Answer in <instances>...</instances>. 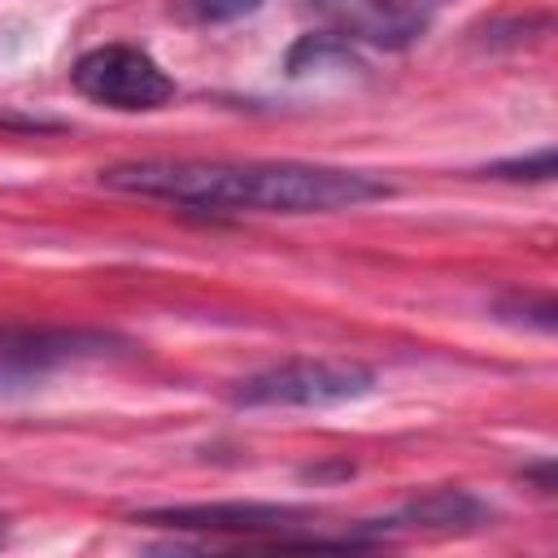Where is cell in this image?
<instances>
[{
    "instance_id": "obj_1",
    "label": "cell",
    "mask_w": 558,
    "mask_h": 558,
    "mask_svg": "<svg viewBox=\"0 0 558 558\" xmlns=\"http://www.w3.org/2000/svg\"><path fill=\"white\" fill-rule=\"evenodd\" d=\"M109 192L153 196L201 214H336L392 196L362 170L310 161H205V157H140L100 170Z\"/></svg>"
},
{
    "instance_id": "obj_2",
    "label": "cell",
    "mask_w": 558,
    "mask_h": 558,
    "mask_svg": "<svg viewBox=\"0 0 558 558\" xmlns=\"http://www.w3.org/2000/svg\"><path fill=\"white\" fill-rule=\"evenodd\" d=\"M375 388V371L362 362H336V357H296L266 366L231 388L235 405H266V410H327L357 401Z\"/></svg>"
},
{
    "instance_id": "obj_3",
    "label": "cell",
    "mask_w": 558,
    "mask_h": 558,
    "mask_svg": "<svg viewBox=\"0 0 558 558\" xmlns=\"http://www.w3.org/2000/svg\"><path fill=\"white\" fill-rule=\"evenodd\" d=\"M70 83L78 96L105 109H122V113L161 109L174 96L170 74L135 44H105V48L83 52L70 70Z\"/></svg>"
},
{
    "instance_id": "obj_4",
    "label": "cell",
    "mask_w": 558,
    "mask_h": 558,
    "mask_svg": "<svg viewBox=\"0 0 558 558\" xmlns=\"http://www.w3.org/2000/svg\"><path fill=\"white\" fill-rule=\"evenodd\" d=\"M109 344L113 340L100 331H48V327L0 331V388L31 384L44 371L74 362V357H100V353H109Z\"/></svg>"
},
{
    "instance_id": "obj_5",
    "label": "cell",
    "mask_w": 558,
    "mask_h": 558,
    "mask_svg": "<svg viewBox=\"0 0 558 558\" xmlns=\"http://www.w3.org/2000/svg\"><path fill=\"white\" fill-rule=\"evenodd\" d=\"M135 519L157 523V527H179V532H235V536L275 532V536H288L292 527H305L310 514L305 510H292V506L214 501V506H161V510H144Z\"/></svg>"
},
{
    "instance_id": "obj_6",
    "label": "cell",
    "mask_w": 558,
    "mask_h": 558,
    "mask_svg": "<svg viewBox=\"0 0 558 558\" xmlns=\"http://www.w3.org/2000/svg\"><path fill=\"white\" fill-rule=\"evenodd\" d=\"M305 4L331 26L327 35H336L344 44L357 39V44H375V48H405L423 31V22L392 0H305Z\"/></svg>"
},
{
    "instance_id": "obj_7",
    "label": "cell",
    "mask_w": 558,
    "mask_h": 558,
    "mask_svg": "<svg viewBox=\"0 0 558 558\" xmlns=\"http://www.w3.org/2000/svg\"><path fill=\"white\" fill-rule=\"evenodd\" d=\"M484 519H488V506L480 497H471L466 488H436V493L414 497L392 519L362 523V532H371V536H384V532H466V527H480Z\"/></svg>"
},
{
    "instance_id": "obj_8",
    "label": "cell",
    "mask_w": 558,
    "mask_h": 558,
    "mask_svg": "<svg viewBox=\"0 0 558 558\" xmlns=\"http://www.w3.org/2000/svg\"><path fill=\"white\" fill-rule=\"evenodd\" d=\"M183 9L196 17V22H240L248 13L262 9V0H183Z\"/></svg>"
},
{
    "instance_id": "obj_9",
    "label": "cell",
    "mask_w": 558,
    "mask_h": 558,
    "mask_svg": "<svg viewBox=\"0 0 558 558\" xmlns=\"http://www.w3.org/2000/svg\"><path fill=\"white\" fill-rule=\"evenodd\" d=\"M484 174L497 179H549L554 174V148H541L536 157H514V161H493Z\"/></svg>"
},
{
    "instance_id": "obj_10",
    "label": "cell",
    "mask_w": 558,
    "mask_h": 558,
    "mask_svg": "<svg viewBox=\"0 0 558 558\" xmlns=\"http://www.w3.org/2000/svg\"><path fill=\"white\" fill-rule=\"evenodd\" d=\"M4 523H9V519H4V514H0V541H4Z\"/></svg>"
}]
</instances>
